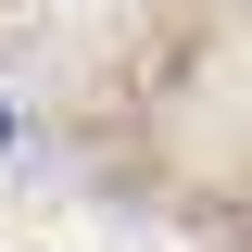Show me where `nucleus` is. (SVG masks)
<instances>
[{"label":"nucleus","instance_id":"1","mask_svg":"<svg viewBox=\"0 0 252 252\" xmlns=\"http://www.w3.org/2000/svg\"><path fill=\"white\" fill-rule=\"evenodd\" d=\"M0 139H13V114H0Z\"/></svg>","mask_w":252,"mask_h":252}]
</instances>
